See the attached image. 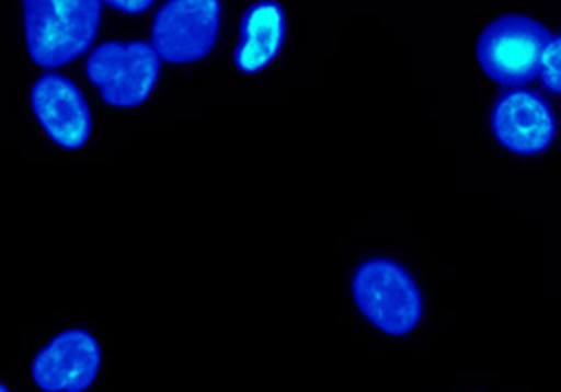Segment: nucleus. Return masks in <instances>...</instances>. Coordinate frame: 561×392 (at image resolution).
Wrapping results in <instances>:
<instances>
[{
    "instance_id": "2",
    "label": "nucleus",
    "mask_w": 561,
    "mask_h": 392,
    "mask_svg": "<svg viewBox=\"0 0 561 392\" xmlns=\"http://www.w3.org/2000/svg\"><path fill=\"white\" fill-rule=\"evenodd\" d=\"M351 291L359 313L386 335H408L423 318V296L410 272L397 261L368 258L359 263Z\"/></svg>"
},
{
    "instance_id": "9",
    "label": "nucleus",
    "mask_w": 561,
    "mask_h": 392,
    "mask_svg": "<svg viewBox=\"0 0 561 392\" xmlns=\"http://www.w3.org/2000/svg\"><path fill=\"white\" fill-rule=\"evenodd\" d=\"M287 20L285 11L274 0L252 4L241 22V39L234 50V66L241 72L263 70L280 50L285 42Z\"/></svg>"
},
{
    "instance_id": "4",
    "label": "nucleus",
    "mask_w": 561,
    "mask_h": 392,
    "mask_svg": "<svg viewBox=\"0 0 561 392\" xmlns=\"http://www.w3.org/2000/svg\"><path fill=\"white\" fill-rule=\"evenodd\" d=\"M85 72L107 105L138 107L158 83L160 57L151 44L140 39L105 42L90 53Z\"/></svg>"
},
{
    "instance_id": "5",
    "label": "nucleus",
    "mask_w": 561,
    "mask_h": 392,
    "mask_svg": "<svg viewBox=\"0 0 561 392\" xmlns=\"http://www.w3.org/2000/svg\"><path fill=\"white\" fill-rule=\"evenodd\" d=\"M219 0H167L151 26V46L169 64L204 59L219 35Z\"/></svg>"
},
{
    "instance_id": "1",
    "label": "nucleus",
    "mask_w": 561,
    "mask_h": 392,
    "mask_svg": "<svg viewBox=\"0 0 561 392\" xmlns=\"http://www.w3.org/2000/svg\"><path fill=\"white\" fill-rule=\"evenodd\" d=\"M22 11L28 55L44 68L83 55L101 22V0H22Z\"/></svg>"
},
{
    "instance_id": "12",
    "label": "nucleus",
    "mask_w": 561,
    "mask_h": 392,
    "mask_svg": "<svg viewBox=\"0 0 561 392\" xmlns=\"http://www.w3.org/2000/svg\"><path fill=\"white\" fill-rule=\"evenodd\" d=\"M0 392H11V390H9L4 383H0Z\"/></svg>"
},
{
    "instance_id": "6",
    "label": "nucleus",
    "mask_w": 561,
    "mask_h": 392,
    "mask_svg": "<svg viewBox=\"0 0 561 392\" xmlns=\"http://www.w3.org/2000/svg\"><path fill=\"white\" fill-rule=\"evenodd\" d=\"M101 370V346L83 328L53 335L33 357L31 379L44 392H83Z\"/></svg>"
},
{
    "instance_id": "10",
    "label": "nucleus",
    "mask_w": 561,
    "mask_h": 392,
    "mask_svg": "<svg viewBox=\"0 0 561 392\" xmlns=\"http://www.w3.org/2000/svg\"><path fill=\"white\" fill-rule=\"evenodd\" d=\"M539 77L550 92L561 94V33L550 37L546 44L539 64Z\"/></svg>"
},
{
    "instance_id": "7",
    "label": "nucleus",
    "mask_w": 561,
    "mask_h": 392,
    "mask_svg": "<svg viewBox=\"0 0 561 392\" xmlns=\"http://www.w3.org/2000/svg\"><path fill=\"white\" fill-rule=\"evenodd\" d=\"M31 107L48 134L61 149H79L92 134V114L83 92L66 77L48 72L35 79L31 88Z\"/></svg>"
},
{
    "instance_id": "8",
    "label": "nucleus",
    "mask_w": 561,
    "mask_h": 392,
    "mask_svg": "<svg viewBox=\"0 0 561 392\" xmlns=\"http://www.w3.org/2000/svg\"><path fill=\"white\" fill-rule=\"evenodd\" d=\"M491 129L497 142L508 151L533 155L550 147L557 123L543 96L533 90H513L495 101Z\"/></svg>"
},
{
    "instance_id": "3",
    "label": "nucleus",
    "mask_w": 561,
    "mask_h": 392,
    "mask_svg": "<svg viewBox=\"0 0 561 392\" xmlns=\"http://www.w3.org/2000/svg\"><path fill=\"white\" fill-rule=\"evenodd\" d=\"M550 33L526 15L493 20L478 37L476 57L489 79L502 85H522L539 74V64Z\"/></svg>"
},
{
    "instance_id": "11",
    "label": "nucleus",
    "mask_w": 561,
    "mask_h": 392,
    "mask_svg": "<svg viewBox=\"0 0 561 392\" xmlns=\"http://www.w3.org/2000/svg\"><path fill=\"white\" fill-rule=\"evenodd\" d=\"M107 2L123 13H142L153 4V0H107Z\"/></svg>"
}]
</instances>
